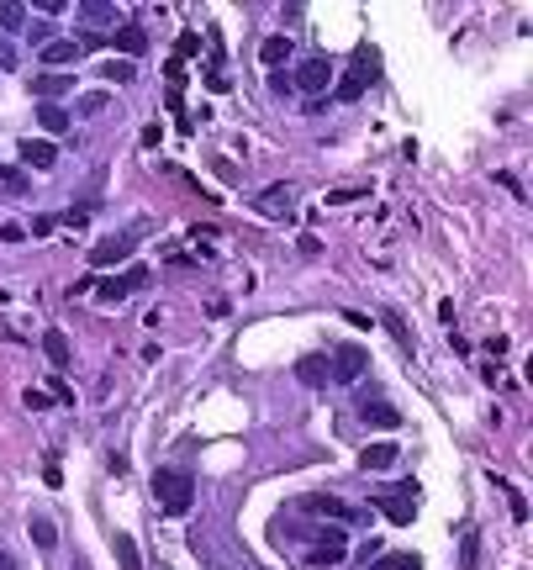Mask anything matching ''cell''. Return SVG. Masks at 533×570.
<instances>
[{
	"label": "cell",
	"instance_id": "1",
	"mask_svg": "<svg viewBox=\"0 0 533 570\" xmlns=\"http://www.w3.org/2000/svg\"><path fill=\"white\" fill-rule=\"evenodd\" d=\"M153 496L169 518H185L196 507V475L191 470H153Z\"/></svg>",
	"mask_w": 533,
	"mask_h": 570
},
{
	"label": "cell",
	"instance_id": "2",
	"mask_svg": "<svg viewBox=\"0 0 533 570\" xmlns=\"http://www.w3.org/2000/svg\"><path fill=\"white\" fill-rule=\"evenodd\" d=\"M370 79H375V59H370V53H359L349 69H343V79L333 85V101H338V106H354L359 95L370 90Z\"/></svg>",
	"mask_w": 533,
	"mask_h": 570
},
{
	"label": "cell",
	"instance_id": "3",
	"mask_svg": "<svg viewBox=\"0 0 533 570\" xmlns=\"http://www.w3.org/2000/svg\"><path fill=\"white\" fill-rule=\"evenodd\" d=\"M290 85L306 90L312 101H323V90L333 85V64H328V53H312V59H301V64H296V74H290Z\"/></svg>",
	"mask_w": 533,
	"mask_h": 570
},
{
	"label": "cell",
	"instance_id": "4",
	"mask_svg": "<svg viewBox=\"0 0 533 570\" xmlns=\"http://www.w3.org/2000/svg\"><path fill=\"white\" fill-rule=\"evenodd\" d=\"M143 285H148V269L132 264L127 275H101V280H96V296H101L106 306H116V301H127L132 291H143Z\"/></svg>",
	"mask_w": 533,
	"mask_h": 570
},
{
	"label": "cell",
	"instance_id": "5",
	"mask_svg": "<svg viewBox=\"0 0 533 570\" xmlns=\"http://www.w3.org/2000/svg\"><path fill=\"white\" fill-rule=\"evenodd\" d=\"M301 507H306V512H317V518H338V523H365V518H370L365 507H349L343 496H328V491H306V496H301Z\"/></svg>",
	"mask_w": 533,
	"mask_h": 570
},
{
	"label": "cell",
	"instance_id": "6",
	"mask_svg": "<svg viewBox=\"0 0 533 570\" xmlns=\"http://www.w3.org/2000/svg\"><path fill=\"white\" fill-rule=\"evenodd\" d=\"M138 243H143V233L132 227V233H116V238H101L96 249H90V264L96 269H106V264H122V259H132L138 254Z\"/></svg>",
	"mask_w": 533,
	"mask_h": 570
},
{
	"label": "cell",
	"instance_id": "7",
	"mask_svg": "<svg viewBox=\"0 0 533 570\" xmlns=\"http://www.w3.org/2000/svg\"><path fill=\"white\" fill-rule=\"evenodd\" d=\"M254 206L264 216H275V222H290V216H296V190H290V185H264L254 196Z\"/></svg>",
	"mask_w": 533,
	"mask_h": 570
},
{
	"label": "cell",
	"instance_id": "8",
	"mask_svg": "<svg viewBox=\"0 0 533 570\" xmlns=\"http://www.w3.org/2000/svg\"><path fill=\"white\" fill-rule=\"evenodd\" d=\"M365 364H370V349H359V344H343L338 354H333L328 375H333V380H343V386H354V380L365 375Z\"/></svg>",
	"mask_w": 533,
	"mask_h": 570
},
{
	"label": "cell",
	"instance_id": "9",
	"mask_svg": "<svg viewBox=\"0 0 533 570\" xmlns=\"http://www.w3.org/2000/svg\"><path fill=\"white\" fill-rule=\"evenodd\" d=\"M343 549H349L343 528H317V544H312V554H306V565L323 570V565H333V560H343Z\"/></svg>",
	"mask_w": 533,
	"mask_h": 570
},
{
	"label": "cell",
	"instance_id": "10",
	"mask_svg": "<svg viewBox=\"0 0 533 570\" xmlns=\"http://www.w3.org/2000/svg\"><path fill=\"white\" fill-rule=\"evenodd\" d=\"M85 59V48L74 43V37H53L48 48H37V64H53V74H64L69 64H79Z\"/></svg>",
	"mask_w": 533,
	"mask_h": 570
},
{
	"label": "cell",
	"instance_id": "11",
	"mask_svg": "<svg viewBox=\"0 0 533 570\" xmlns=\"http://www.w3.org/2000/svg\"><path fill=\"white\" fill-rule=\"evenodd\" d=\"M375 507L391 523H412V518H417V491H412V481H402V486H396V496H380Z\"/></svg>",
	"mask_w": 533,
	"mask_h": 570
},
{
	"label": "cell",
	"instance_id": "12",
	"mask_svg": "<svg viewBox=\"0 0 533 570\" xmlns=\"http://www.w3.org/2000/svg\"><path fill=\"white\" fill-rule=\"evenodd\" d=\"M359 423L370 428H402V406L380 401V396H359Z\"/></svg>",
	"mask_w": 533,
	"mask_h": 570
},
{
	"label": "cell",
	"instance_id": "13",
	"mask_svg": "<svg viewBox=\"0 0 533 570\" xmlns=\"http://www.w3.org/2000/svg\"><path fill=\"white\" fill-rule=\"evenodd\" d=\"M21 164H26V169H53V164H59V143L26 138V143H21Z\"/></svg>",
	"mask_w": 533,
	"mask_h": 570
},
{
	"label": "cell",
	"instance_id": "14",
	"mask_svg": "<svg viewBox=\"0 0 533 570\" xmlns=\"http://www.w3.org/2000/svg\"><path fill=\"white\" fill-rule=\"evenodd\" d=\"M74 90V74H32V95H43V101H59V95Z\"/></svg>",
	"mask_w": 533,
	"mask_h": 570
},
{
	"label": "cell",
	"instance_id": "15",
	"mask_svg": "<svg viewBox=\"0 0 533 570\" xmlns=\"http://www.w3.org/2000/svg\"><path fill=\"white\" fill-rule=\"evenodd\" d=\"M43 354H48V364H53V370H69V338H64V328H48L43 333Z\"/></svg>",
	"mask_w": 533,
	"mask_h": 570
},
{
	"label": "cell",
	"instance_id": "16",
	"mask_svg": "<svg viewBox=\"0 0 533 570\" xmlns=\"http://www.w3.org/2000/svg\"><path fill=\"white\" fill-rule=\"evenodd\" d=\"M26 534H32V544L43 549V554L59 549V528H53V518H43V512H32V518H26Z\"/></svg>",
	"mask_w": 533,
	"mask_h": 570
},
{
	"label": "cell",
	"instance_id": "17",
	"mask_svg": "<svg viewBox=\"0 0 533 570\" xmlns=\"http://www.w3.org/2000/svg\"><path fill=\"white\" fill-rule=\"evenodd\" d=\"M116 48L127 53V59H138V53H148V32H143L138 21H127V26H116V37H111Z\"/></svg>",
	"mask_w": 533,
	"mask_h": 570
},
{
	"label": "cell",
	"instance_id": "18",
	"mask_svg": "<svg viewBox=\"0 0 533 570\" xmlns=\"http://www.w3.org/2000/svg\"><path fill=\"white\" fill-rule=\"evenodd\" d=\"M296 380H301V386H328V359L323 354H306V359H296Z\"/></svg>",
	"mask_w": 533,
	"mask_h": 570
},
{
	"label": "cell",
	"instance_id": "19",
	"mask_svg": "<svg viewBox=\"0 0 533 570\" xmlns=\"http://www.w3.org/2000/svg\"><path fill=\"white\" fill-rule=\"evenodd\" d=\"M460 570H481V534L470 523L460 528Z\"/></svg>",
	"mask_w": 533,
	"mask_h": 570
},
{
	"label": "cell",
	"instance_id": "20",
	"mask_svg": "<svg viewBox=\"0 0 533 570\" xmlns=\"http://www.w3.org/2000/svg\"><path fill=\"white\" fill-rule=\"evenodd\" d=\"M396 459H402V449H396V444H370V449L359 454V465H365V470H391Z\"/></svg>",
	"mask_w": 533,
	"mask_h": 570
},
{
	"label": "cell",
	"instance_id": "21",
	"mask_svg": "<svg viewBox=\"0 0 533 570\" xmlns=\"http://www.w3.org/2000/svg\"><path fill=\"white\" fill-rule=\"evenodd\" d=\"M26 21H32V11H26V6L0 0V37H6V32H26Z\"/></svg>",
	"mask_w": 533,
	"mask_h": 570
},
{
	"label": "cell",
	"instance_id": "22",
	"mask_svg": "<svg viewBox=\"0 0 533 570\" xmlns=\"http://www.w3.org/2000/svg\"><path fill=\"white\" fill-rule=\"evenodd\" d=\"M375 322H380V328H385V333H391V338H396V344H402V354H417V338H412V333H407V322H402V317H396V311H380V317H375Z\"/></svg>",
	"mask_w": 533,
	"mask_h": 570
},
{
	"label": "cell",
	"instance_id": "23",
	"mask_svg": "<svg viewBox=\"0 0 533 570\" xmlns=\"http://www.w3.org/2000/svg\"><path fill=\"white\" fill-rule=\"evenodd\" d=\"M79 16H85V21H96V26H111V21H122V16H116V6H106V0H79Z\"/></svg>",
	"mask_w": 533,
	"mask_h": 570
},
{
	"label": "cell",
	"instance_id": "24",
	"mask_svg": "<svg viewBox=\"0 0 533 570\" xmlns=\"http://www.w3.org/2000/svg\"><path fill=\"white\" fill-rule=\"evenodd\" d=\"M259 59L270 64V69H280V64L290 59V37H264V48H259Z\"/></svg>",
	"mask_w": 533,
	"mask_h": 570
},
{
	"label": "cell",
	"instance_id": "25",
	"mask_svg": "<svg viewBox=\"0 0 533 570\" xmlns=\"http://www.w3.org/2000/svg\"><path fill=\"white\" fill-rule=\"evenodd\" d=\"M37 121H43L48 132H69L74 127V116L64 111V106H37Z\"/></svg>",
	"mask_w": 533,
	"mask_h": 570
},
{
	"label": "cell",
	"instance_id": "26",
	"mask_svg": "<svg viewBox=\"0 0 533 570\" xmlns=\"http://www.w3.org/2000/svg\"><path fill=\"white\" fill-rule=\"evenodd\" d=\"M116 565H122V570H143V554H138V544H132L127 534H116Z\"/></svg>",
	"mask_w": 533,
	"mask_h": 570
},
{
	"label": "cell",
	"instance_id": "27",
	"mask_svg": "<svg viewBox=\"0 0 533 570\" xmlns=\"http://www.w3.org/2000/svg\"><path fill=\"white\" fill-rule=\"evenodd\" d=\"M370 570H422V560H417V554H380Z\"/></svg>",
	"mask_w": 533,
	"mask_h": 570
},
{
	"label": "cell",
	"instance_id": "28",
	"mask_svg": "<svg viewBox=\"0 0 533 570\" xmlns=\"http://www.w3.org/2000/svg\"><path fill=\"white\" fill-rule=\"evenodd\" d=\"M101 74L111 79V85H127V79L138 74V69H132V64H122V59H111V64H101Z\"/></svg>",
	"mask_w": 533,
	"mask_h": 570
},
{
	"label": "cell",
	"instance_id": "29",
	"mask_svg": "<svg viewBox=\"0 0 533 570\" xmlns=\"http://www.w3.org/2000/svg\"><path fill=\"white\" fill-rule=\"evenodd\" d=\"M359 196H370L365 185H343V190H328V206H349V201H359Z\"/></svg>",
	"mask_w": 533,
	"mask_h": 570
},
{
	"label": "cell",
	"instance_id": "30",
	"mask_svg": "<svg viewBox=\"0 0 533 570\" xmlns=\"http://www.w3.org/2000/svg\"><path fill=\"white\" fill-rule=\"evenodd\" d=\"M0 185H6L11 196H32V190H26V174H21V169H0Z\"/></svg>",
	"mask_w": 533,
	"mask_h": 570
},
{
	"label": "cell",
	"instance_id": "31",
	"mask_svg": "<svg viewBox=\"0 0 533 570\" xmlns=\"http://www.w3.org/2000/svg\"><path fill=\"white\" fill-rule=\"evenodd\" d=\"M21 401H26V412H48V406H53V396H48V391H37V386H26Z\"/></svg>",
	"mask_w": 533,
	"mask_h": 570
},
{
	"label": "cell",
	"instance_id": "32",
	"mask_svg": "<svg viewBox=\"0 0 533 570\" xmlns=\"http://www.w3.org/2000/svg\"><path fill=\"white\" fill-rule=\"evenodd\" d=\"M196 48H201V32H180V43H175V59L185 64V59H191Z\"/></svg>",
	"mask_w": 533,
	"mask_h": 570
},
{
	"label": "cell",
	"instance_id": "33",
	"mask_svg": "<svg viewBox=\"0 0 533 570\" xmlns=\"http://www.w3.org/2000/svg\"><path fill=\"white\" fill-rule=\"evenodd\" d=\"M26 32H32V43H37V48H48V43H53V21H26Z\"/></svg>",
	"mask_w": 533,
	"mask_h": 570
},
{
	"label": "cell",
	"instance_id": "34",
	"mask_svg": "<svg viewBox=\"0 0 533 570\" xmlns=\"http://www.w3.org/2000/svg\"><path fill=\"white\" fill-rule=\"evenodd\" d=\"M106 106H111V101H106V90H96V95H85V101H79V111H85V116H101Z\"/></svg>",
	"mask_w": 533,
	"mask_h": 570
},
{
	"label": "cell",
	"instance_id": "35",
	"mask_svg": "<svg viewBox=\"0 0 533 570\" xmlns=\"http://www.w3.org/2000/svg\"><path fill=\"white\" fill-rule=\"evenodd\" d=\"M53 227H59V216H32V227H26V233H32V238H48Z\"/></svg>",
	"mask_w": 533,
	"mask_h": 570
},
{
	"label": "cell",
	"instance_id": "36",
	"mask_svg": "<svg viewBox=\"0 0 533 570\" xmlns=\"http://www.w3.org/2000/svg\"><path fill=\"white\" fill-rule=\"evenodd\" d=\"M164 74H169V90H180V85H185V64H180V59H169V64H164Z\"/></svg>",
	"mask_w": 533,
	"mask_h": 570
},
{
	"label": "cell",
	"instance_id": "37",
	"mask_svg": "<svg viewBox=\"0 0 533 570\" xmlns=\"http://www.w3.org/2000/svg\"><path fill=\"white\" fill-rule=\"evenodd\" d=\"M206 90H217V95H222V90H233V79H228V69H211V74H206Z\"/></svg>",
	"mask_w": 533,
	"mask_h": 570
},
{
	"label": "cell",
	"instance_id": "38",
	"mask_svg": "<svg viewBox=\"0 0 533 570\" xmlns=\"http://www.w3.org/2000/svg\"><path fill=\"white\" fill-rule=\"evenodd\" d=\"M43 481H48V486H64V475H59V454H48V459H43Z\"/></svg>",
	"mask_w": 533,
	"mask_h": 570
},
{
	"label": "cell",
	"instance_id": "39",
	"mask_svg": "<svg viewBox=\"0 0 533 570\" xmlns=\"http://www.w3.org/2000/svg\"><path fill=\"white\" fill-rule=\"evenodd\" d=\"M26 238V227H16V222H0V243H21Z\"/></svg>",
	"mask_w": 533,
	"mask_h": 570
},
{
	"label": "cell",
	"instance_id": "40",
	"mask_svg": "<svg viewBox=\"0 0 533 570\" xmlns=\"http://www.w3.org/2000/svg\"><path fill=\"white\" fill-rule=\"evenodd\" d=\"M0 69H16V48H11V37H0Z\"/></svg>",
	"mask_w": 533,
	"mask_h": 570
},
{
	"label": "cell",
	"instance_id": "41",
	"mask_svg": "<svg viewBox=\"0 0 533 570\" xmlns=\"http://www.w3.org/2000/svg\"><path fill=\"white\" fill-rule=\"evenodd\" d=\"M486 354H491V359H502V354H507V338L491 333V338H486Z\"/></svg>",
	"mask_w": 533,
	"mask_h": 570
},
{
	"label": "cell",
	"instance_id": "42",
	"mask_svg": "<svg viewBox=\"0 0 533 570\" xmlns=\"http://www.w3.org/2000/svg\"><path fill=\"white\" fill-rule=\"evenodd\" d=\"M497 185H502V190H512V196H528V190H523V185H517V174H507V169H502V174H497Z\"/></svg>",
	"mask_w": 533,
	"mask_h": 570
},
{
	"label": "cell",
	"instance_id": "43",
	"mask_svg": "<svg viewBox=\"0 0 533 570\" xmlns=\"http://www.w3.org/2000/svg\"><path fill=\"white\" fill-rule=\"evenodd\" d=\"M206 317H228V296H211V301H206Z\"/></svg>",
	"mask_w": 533,
	"mask_h": 570
},
{
	"label": "cell",
	"instance_id": "44",
	"mask_svg": "<svg viewBox=\"0 0 533 570\" xmlns=\"http://www.w3.org/2000/svg\"><path fill=\"white\" fill-rule=\"evenodd\" d=\"M90 291H96V280H90V275L74 280V285H69V301H74V296H90Z\"/></svg>",
	"mask_w": 533,
	"mask_h": 570
},
{
	"label": "cell",
	"instance_id": "45",
	"mask_svg": "<svg viewBox=\"0 0 533 570\" xmlns=\"http://www.w3.org/2000/svg\"><path fill=\"white\" fill-rule=\"evenodd\" d=\"M0 570H16V560H11V554H0Z\"/></svg>",
	"mask_w": 533,
	"mask_h": 570
}]
</instances>
